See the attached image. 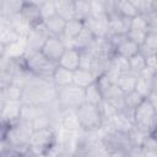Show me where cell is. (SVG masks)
Masks as SVG:
<instances>
[{"label":"cell","mask_w":157,"mask_h":157,"mask_svg":"<svg viewBox=\"0 0 157 157\" xmlns=\"http://www.w3.org/2000/svg\"><path fill=\"white\" fill-rule=\"evenodd\" d=\"M58 88L52 78H42L32 75L23 87L22 103L31 105H47L56 101Z\"/></svg>","instance_id":"6da1fadb"},{"label":"cell","mask_w":157,"mask_h":157,"mask_svg":"<svg viewBox=\"0 0 157 157\" xmlns=\"http://www.w3.org/2000/svg\"><path fill=\"white\" fill-rule=\"evenodd\" d=\"M33 126L31 121L18 120L11 126L2 128V140L16 150L28 153L29 152V140L33 134Z\"/></svg>","instance_id":"7a4b0ae2"},{"label":"cell","mask_w":157,"mask_h":157,"mask_svg":"<svg viewBox=\"0 0 157 157\" xmlns=\"http://www.w3.org/2000/svg\"><path fill=\"white\" fill-rule=\"evenodd\" d=\"M29 152L43 157H54L59 150L56 146V132L53 128L34 130L29 140Z\"/></svg>","instance_id":"3957f363"},{"label":"cell","mask_w":157,"mask_h":157,"mask_svg":"<svg viewBox=\"0 0 157 157\" xmlns=\"http://www.w3.org/2000/svg\"><path fill=\"white\" fill-rule=\"evenodd\" d=\"M23 63L28 72L42 78H52L55 69L59 65L58 63H54L50 59H48L42 52L25 55Z\"/></svg>","instance_id":"277c9868"},{"label":"cell","mask_w":157,"mask_h":157,"mask_svg":"<svg viewBox=\"0 0 157 157\" xmlns=\"http://www.w3.org/2000/svg\"><path fill=\"white\" fill-rule=\"evenodd\" d=\"M132 123L136 129L147 134H151L157 128V110L148 98L144 99L134 110Z\"/></svg>","instance_id":"5b68a950"},{"label":"cell","mask_w":157,"mask_h":157,"mask_svg":"<svg viewBox=\"0 0 157 157\" xmlns=\"http://www.w3.org/2000/svg\"><path fill=\"white\" fill-rule=\"evenodd\" d=\"M81 129L83 131H94L99 130L104 125V119L101 112L99 105H93L90 103H83L76 109Z\"/></svg>","instance_id":"8992f818"},{"label":"cell","mask_w":157,"mask_h":157,"mask_svg":"<svg viewBox=\"0 0 157 157\" xmlns=\"http://www.w3.org/2000/svg\"><path fill=\"white\" fill-rule=\"evenodd\" d=\"M58 105L61 109H77L85 103V90L72 85L58 88Z\"/></svg>","instance_id":"52a82bcc"},{"label":"cell","mask_w":157,"mask_h":157,"mask_svg":"<svg viewBox=\"0 0 157 157\" xmlns=\"http://www.w3.org/2000/svg\"><path fill=\"white\" fill-rule=\"evenodd\" d=\"M102 142H103V145L105 146V148L109 152L120 151V150L129 151L132 147V144L130 141L129 134L114 130V129H112L109 126H108V129L103 130Z\"/></svg>","instance_id":"ba28073f"},{"label":"cell","mask_w":157,"mask_h":157,"mask_svg":"<svg viewBox=\"0 0 157 157\" xmlns=\"http://www.w3.org/2000/svg\"><path fill=\"white\" fill-rule=\"evenodd\" d=\"M52 34L49 33V31L47 29V27L44 26V23L33 27L31 29L29 34L26 38V42H27V52H26V55L27 54H32V53L42 52L44 44L47 43V40H48V38Z\"/></svg>","instance_id":"9c48e42d"},{"label":"cell","mask_w":157,"mask_h":157,"mask_svg":"<svg viewBox=\"0 0 157 157\" xmlns=\"http://www.w3.org/2000/svg\"><path fill=\"white\" fill-rule=\"evenodd\" d=\"M22 105V101H6L0 103V118L2 128L11 126L20 120Z\"/></svg>","instance_id":"30bf717a"},{"label":"cell","mask_w":157,"mask_h":157,"mask_svg":"<svg viewBox=\"0 0 157 157\" xmlns=\"http://www.w3.org/2000/svg\"><path fill=\"white\" fill-rule=\"evenodd\" d=\"M66 50V44L64 42V39L61 37H56V36H50L47 40V43L44 44L42 53L50 59L54 63H59L60 58L63 56L64 52Z\"/></svg>","instance_id":"8fae6325"},{"label":"cell","mask_w":157,"mask_h":157,"mask_svg":"<svg viewBox=\"0 0 157 157\" xmlns=\"http://www.w3.org/2000/svg\"><path fill=\"white\" fill-rule=\"evenodd\" d=\"M85 26L91 29L96 38H107L109 36V17L103 16H90L85 21Z\"/></svg>","instance_id":"7c38bea8"},{"label":"cell","mask_w":157,"mask_h":157,"mask_svg":"<svg viewBox=\"0 0 157 157\" xmlns=\"http://www.w3.org/2000/svg\"><path fill=\"white\" fill-rule=\"evenodd\" d=\"M21 15L23 16V18L28 22V25L32 28L43 23V18H42V15H40V9H39V2L25 1Z\"/></svg>","instance_id":"4fadbf2b"},{"label":"cell","mask_w":157,"mask_h":157,"mask_svg":"<svg viewBox=\"0 0 157 157\" xmlns=\"http://www.w3.org/2000/svg\"><path fill=\"white\" fill-rule=\"evenodd\" d=\"M0 22V47H7L10 44L16 43L21 36L11 27L7 17H1Z\"/></svg>","instance_id":"5bb4252c"},{"label":"cell","mask_w":157,"mask_h":157,"mask_svg":"<svg viewBox=\"0 0 157 157\" xmlns=\"http://www.w3.org/2000/svg\"><path fill=\"white\" fill-rule=\"evenodd\" d=\"M60 126L67 131H81L80 120L75 109H61L59 115Z\"/></svg>","instance_id":"9a60e30c"},{"label":"cell","mask_w":157,"mask_h":157,"mask_svg":"<svg viewBox=\"0 0 157 157\" xmlns=\"http://www.w3.org/2000/svg\"><path fill=\"white\" fill-rule=\"evenodd\" d=\"M109 17V36L110 34H128L131 26V18L120 16L118 12L113 13ZM108 36V37H109Z\"/></svg>","instance_id":"2e32d148"},{"label":"cell","mask_w":157,"mask_h":157,"mask_svg":"<svg viewBox=\"0 0 157 157\" xmlns=\"http://www.w3.org/2000/svg\"><path fill=\"white\" fill-rule=\"evenodd\" d=\"M94 40H96L94 34L91 32V29H88L85 26L82 28V31L78 33V36L70 43V45L67 48H74V49H77L78 52L88 50L91 48V45L94 43Z\"/></svg>","instance_id":"e0dca14e"},{"label":"cell","mask_w":157,"mask_h":157,"mask_svg":"<svg viewBox=\"0 0 157 157\" xmlns=\"http://www.w3.org/2000/svg\"><path fill=\"white\" fill-rule=\"evenodd\" d=\"M80 59H81V52L74 48H66L58 64L59 66L65 67L70 71H76L77 69H80Z\"/></svg>","instance_id":"ac0fdd59"},{"label":"cell","mask_w":157,"mask_h":157,"mask_svg":"<svg viewBox=\"0 0 157 157\" xmlns=\"http://www.w3.org/2000/svg\"><path fill=\"white\" fill-rule=\"evenodd\" d=\"M83 27H85V22L81 21V20H77V18H74V20L66 22L64 33H63V36H61V38L64 39V42H65V44H66V48H67V47L70 45V43L78 36V33L82 31Z\"/></svg>","instance_id":"d6986e66"},{"label":"cell","mask_w":157,"mask_h":157,"mask_svg":"<svg viewBox=\"0 0 157 157\" xmlns=\"http://www.w3.org/2000/svg\"><path fill=\"white\" fill-rule=\"evenodd\" d=\"M109 128L114 129V130H118V131H121V132H125V134H129L132 129H134V123H132V119L126 115L124 112L121 113H118L109 123H107Z\"/></svg>","instance_id":"ffe728a7"},{"label":"cell","mask_w":157,"mask_h":157,"mask_svg":"<svg viewBox=\"0 0 157 157\" xmlns=\"http://www.w3.org/2000/svg\"><path fill=\"white\" fill-rule=\"evenodd\" d=\"M55 9L56 15L60 16L66 22L76 18L75 1L72 0H55Z\"/></svg>","instance_id":"44dd1931"},{"label":"cell","mask_w":157,"mask_h":157,"mask_svg":"<svg viewBox=\"0 0 157 157\" xmlns=\"http://www.w3.org/2000/svg\"><path fill=\"white\" fill-rule=\"evenodd\" d=\"M72 78H74V71H70V70L61 67L59 65L52 76V81L56 88H61V87H66L69 85H72Z\"/></svg>","instance_id":"7402d4cb"},{"label":"cell","mask_w":157,"mask_h":157,"mask_svg":"<svg viewBox=\"0 0 157 157\" xmlns=\"http://www.w3.org/2000/svg\"><path fill=\"white\" fill-rule=\"evenodd\" d=\"M97 81L96 75L90 71V70H85V69H77L76 71H74V78H72V83L75 86H78L81 88H87L90 85H92L93 82Z\"/></svg>","instance_id":"603a6c76"},{"label":"cell","mask_w":157,"mask_h":157,"mask_svg":"<svg viewBox=\"0 0 157 157\" xmlns=\"http://www.w3.org/2000/svg\"><path fill=\"white\" fill-rule=\"evenodd\" d=\"M25 1L18 0H2L0 2V16L1 17H11L13 15L21 13Z\"/></svg>","instance_id":"cb8c5ba5"},{"label":"cell","mask_w":157,"mask_h":157,"mask_svg":"<svg viewBox=\"0 0 157 157\" xmlns=\"http://www.w3.org/2000/svg\"><path fill=\"white\" fill-rule=\"evenodd\" d=\"M137 76L136 74L134 72H126V74H121L117 81V86L121 90V92L124 94L126 93H130L132 91H135V86H136V82H137Z\"/></svg>","instance_id":"d4e9b609"},{"label":"cell","mask_w":157,"mask_h":157,"mask_svg":"<svg viewBox=\"0 0 157 157\" xmlns=\"http://www.w3.org/2000/svg\"><path fill=\"white\" fill-rule=\"evenodd\" d=\"M48 113L45 109V105H31V104H23L22 110H21V117L20 120L25 121H33L36 118H38L42 114Z\"/></svg>","instance_id":"484cf974"},{"label":"cell","mask_w":157,"mask_h":157,"mask_svg":"<svg viewBox=\"0 0 157 157\" xmlns=\"http://www.w3.org/2000/svg\"><path fill=\"white\" fill-rule=\"evenodd\" d=\"M9 18V22L11 25V27L23 38H27V36L29 34L32 27L28 25V22L23 18V16L21 13H17V15H13L11 17H7Z\"/></svg>","instance_id":"4316f807"},{"label":"cell","mask_w":157,"mask_h":157,"mask_svg":"<svg viewBox=\"0 0 157 157\" xmlns=\"http://www.w3.org/2000/svg\"><path fill=\"white\" fill-rule=\"evenodd\" d=\"M23 88L18 85L11 83L4 88H1L0 93V103H4L6 101H21L22 99Z\"/></svg>","instance_id":"83f0119b"},{"label":"cell","mask_w":157,"mask_h":157,"mask_svg":"<svg viewBox=\"0 0 157 157\" xmlns=\"http://www.w3.org/2000/svg\"><path fill=\"white\" fill-rule=\"evenodd\" d=\"M43 23L47 27V29L49 31V33L52 36H56V37H61L63 36L64 29H65V26H66V21L63 20L58 15H55V16L45 20Z\"/></svg>","instance_id":"f1b7e54d"},{"label":"cell","mask_w":157,"mask_h":157,"mask_svg":"<svg viewBox=\"0 0 157 157\" xmlns=\"http://www.w3.org/2000/svg\"><path fill=\"white\" fill-rule=\"evenodd\" d=\"M104 101L103 98V93L97 83L93 82L92 85H90L87 88H85V102L93 104V105H101V103Z\"/></svg>","instance_id":"f546056e"},{"label":"cell","mask_w":157,"mask_h":157,"mask_svg":"<svg viewBox=\"0 0 157 157\" xmlns=\"http://www.w3.org/2000/svg\"><path fill=\"white\" fill-rule=\"evenodd\" d=\"M144 99H146V98H144L142 96H140L136 91H132L130 93L124 94V103H125V110H124V113L132 119L134 110L142 103Z\"/></svg>","instance_id":"4dcf8cb0"},{"label":"cell","mask_w":157,"mask_h":157,"mask_svg":"<svg viewBox=\"0 0 157 157\" xmlns=\"http://www.w3.org/2000/svg\"><path fill=\"white\" fill-rule=\"evenodd\" d=\"M115 7H117V12L126 18H134L135 16L139 15V11L136 10L135 5L132 4V1L129 0H119L115 1Z\"/></svg>","instance_id":"1f68e13d"},{"label":"cell","mask_w":157,"mask_h":157,"mask_svg":"<svg viewBox=\"0 0 157 157\" xmlns=\"http://www.w3.org/2000/svg\"><path fill=\"white\" fill-rule=\"evenodd\" d=\"M140 53V45H137L136 43H134L132 40H130L128 37L126 39L120 44L118 45V48L115 49V54L118 55H121V56H125L128 59H130L131 56H134L135 54Z\"/></svg>","instance_id":"d6a6232c"},{"label":"cell","mask_w":157,"mask_h":157,"mask_svg":"<svg viewBox=\"0 0 157 157\" xmlns=\"http://www.w3.org/2000/svg\"><path fill=\"white\" fill-rule=\"evenodd\" d=\"M140 52L147 56L152 54H157V32L150 31L146 36L144 44L140 47Z\"/></svg>","instance_id":"836d02e7"},{"label":"cell","mask_w":157,"mask_h":157,"mask_svg":"<svg viewBox=\"0 0 157 157\" xmlns=\"http://www.w3.org/2000/svg\"><path fill=\"white\" fill-rule=\"evenodd\" d=\"M109 67L115 70L117 72H119L120 75L121 74H126V72H130V61L128 58L125 56H121V55H118V54H114L110 59V64H109Z\"/></svg>","instance_id":"e575fe53"},{"label":"cell","mask_w":157,"mask_h":157,"mask_svg":"<svg viewBox=\"0 0 157 157\" xmlns=\"http://www.w3.org/2000/svg\"><path fill=\"white\" fill-rule=\"evenodd\" d=\"M75 12H76V18L85 22L91 16V1H85V0L75 1Z\"/></svg>","instance_id":"d590c367"},{"label":"cell","mask_w":157,"mask_h":157,"mask_svg":"<svg viewBox=\"0 0 157 157\" xmlns=\"http://www.w3.org/2000/svg\"><path fill=\"white\" fill-rule=\"evenodd\" d=\"M135 91L142 96L144 98H148L152 93V80H147L142 76H137V82L135 86Z\"/></svg>","instance_id":"8d00e7d4"},{"label":"cell","mask_w":157,"mask_h":157,"mask_svg":"<svg viewBox=\"0 0 157 157\" xmlns=\"http://www.w3.org/2000/svg\"><path fill=\"white\" fill-rule=\"evenodd\" d=\"M139 15L150 16L156 12V1H146V0H132Z\"/></svg>","instance_id":"74e56055"},{"label":"cell","mask_w":157,"mask_h":157,"mask_svg":"<svg viewBox=\"0 0 157 157\" xmlns=\"http://www.w3.org/2000/svg\"><path fill=\"white\" fill-rule=\"evenodd\" d=\"M129 61H130V71L136 75H139L146 67V56L141 52L131 56Z\"/></svg>","instance_id":"f35d334b"},{"label":"cell","mask_w":157,"mask_h":157,"mask_svg":"<svg viewBox=\"0 0 157 157\" xmlns=\"http://www.w3.org/2000/svg\"><path fill=\"white\" fill-rule=\"evenodd\" d=\"M39 9H40V15L43 18V22L53 16L56 15V9H55V1H39Z\"/></svg>","instance_id":"ab89813d"},{"label":"cell","mask_w":157,"mask_h":157,"mask_svg":"<svg viewBox=\"0 0 157 157\" xmlns=\"http://www.w3.org/2000/svg\"><path fill=\"white\" fill-rule=\"evenodd\" d=\"M130 29H136V31H141V32H150V23L146 16L144 15H137L134 18H131V26Z\"/></svg>","instance_id":"60d3db41"},{"label":"cell","mask_w":157,"mask_h":157,"mask_svg":"<svg viewBox=\"0 0 157 157\" xmlns=\"http://www.w3.org/2000/svg\"><path fill=\"white\" fill-rule=\"evenodd\" d=\"M99 108H101V112H102V115H103V119H104V124H105V123H109V121L119 113V112L115 109V107H114L110 102H108V101H105V99L101 103Z\"/></svg>","instance_id":"b9f144b4"},{"label":"cell","mask_w":157,"mask_h":157,"mask_svg":"<svg viewBox=\"0 0 157 157\" xmlns=\"http://www.w3.org/2000/svg\"><path fill=\"white\" fill-rule=\"evenodd\" d=\"M32 126L33 130H43V129H50L52 128V117L48 113L39 115L38 118H36L32 121Z\"/></svg>","instance_id":"7bdbcfd3"},{"label":"cell","mask_w":157,"mask_h":157,"mask_svg":"<svg viewBox=\"0 0 157 157\" xmlns=\"http://www.w3.org/2000/svg\"><path fill=\"white\" fill-rule=\"evenodd\" d=\"M147 135H148L147 132H144V131H141V130L136 129L135 126H134V129L129 132L130 141H131L132 146H140V147H142L144 141H145V139L147 137Z\"/></svg>","instance_id":"ee69618b"},{"label":"cell","mask_w":157,"mask_h":157,"mask_svg":"<svg viewBox=\"0 0 157 157\" xmlns=\"http://www.w3.org/2000/svg\"><path fill=\"white\" fill-rule=\"evenodd\" d=\"M93 60H94V56H93L88 50H83V52H81L80 69H85V70H90V71H92Z\"/></svg>","instance_id":"f6af8a7d"},{"label":"cell","mask_w":157,"mask_h":157,"mask_svg":"<svg viewBox=\"0 0 157 157\" xmlns=\"http://www.w3.org/2000/svg\"><path fill=\"white\" fill-rule=\"evenodd\" d=\"M103 15H107L105 1L102 0L91 1V16H103Z\"/></svg>","instance_id":"bcb514c9"},{"label":"cell","mask_w":157,"mask_h":157,"mask_svg":"<svg viewBox=\"0 0 157 157\" xmlns=\"http://www.w3.org/2000/svg\"><path fill=\"white\" fill-rule=\"evenodd\" d=\"M146 36H147L146 32H141V31H136V29H130L128 32V34H126V37L130 40H132L134 43H136L140 47L144 44V42L146 39Z\"/></svg>","instance_id":"7dc6e473"},{"label":"cell","mask_w":157,"mask_h":157,"mask_svg":"<svg viewBox=\"0 0 157 157\" xmlns=\"http://www.w3.org/2000/svg\"><path fill=\"white\" fill-rule=\"evenodd\" d=\"M146 66L150 70H152L155 74L157 72V54H152V55L146 56Z\"/></svg>","instance_id":"c3c4849f"},{"label":"cell","mask_w":157,"mask_h":157,"mask_svg":"<svg viewBox=\"0 0 157 157\" xmlns=\"http://www.w3.org/2000/svg\"><path fill=\"white\" fill-rule=\"evenodd\" d=\"M142 147L140 146H132L128 151V157H142Z\"/></svg>","instance_id":"681fc988"},{"label":"cell","mask_w":157,"mask_h":157,"mask_svg":"<svg viewBox=\"0 0 157 157\" xmlns=\"http://www.w3.org/2000/svg\"><path fill=\"white\" fill-rule=\"evenodd\" d=\"M109 157H128V151L120 150V151H114L109 153Z\"/></svg>","instance_id":"f907efd6"},{"label":"cell","mask_w":157,"mask_h":157,"mask_svg":"<svg viewBox=\"0 0 157 157\" xmlns=\"http://www.w3.org/2000/svg\"><path fill=\"white\" fill-rule=\"evenodd\" d=\"M142 157H157V150H144L142 148Z\"/></svg>","instance_id":"816d5d0a"},{"label":"cell","mask_w":157,"mask_h":157,"mask_svg":"<svg viewBox=\"0 0 157 157\" xmlns=\"http://www.w3.org/2000/svg\"><path fill=\"white\" fill-rule=\"evenodd\" d=\"M54 157H77L75 153L71 152H66V151H59Z\"/></svg>","instance_id":"f5cc1de1"},{"label":"cell","mask_w":157,"mask_h":157,"mask_svg":"<svg viewBox=\"0 0 157 157\" xmlns=\"http://www.w3.org/2000/svg\"><path fill=\"white\" fill-rule=\"evenodd\" d=\"M152 93H157V72L152 78Z\"/></svg>","instance_id":"db71d44e"},{"label":"cell","mask_w":157,"mask_h":157,"mask_svg":"<svg viewBox=\"0 0 157 157\" xmlns=\"http://www.w3.org/2000/svg\"><path fill=\"white\" fill-rule=\"evenodd\" d=\"M155 13H156V16H157V1H156V12H155Z\"/></svg>","instance_id":"11a10c76"}]
</instances>
